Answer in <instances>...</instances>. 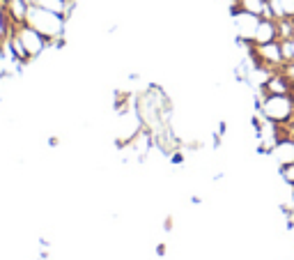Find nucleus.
Returning a JSON list of instances; mask_svg holds the SVG:
<instances>
[{
	"label": "nucleus",
	"mask_w": 294,
	"mask_h": 260,
	"mask_svg": "<svg viewBox=\"0 0 294 260\" xmlns=\"http://www.w3.org/2000/svg\"><path fill=\"white\" fill-rule=\"evenodd\" d=\"M283 2V12L285 16H294V0H280Z\"/></svg>",
	"instance_id": "9b49d317"
},
{
	"label": "nucleus",
	"mask_w": 294,
	"mask_h": 260,
	"mask_svg": "<svg viewBox=\"0 0 294 260\" xmlns=\"http://www.w3.org/2000/svg\"><path fill=\"white\" fill-rule=\"evenodd\" d=\"M25 23L32 25L37 32H42L51 44H60L65 37V16L42 7V5H28Z\"/></svg>",
	"instance_id": "f257e3e1"
},
{
	"label": "nucleus",
	"mask_w": 294,
	"mask_h": 260,
	"mask_svg": "<svg viewBox=\"0 0 294 260\" xmlns=\"http://www.w3.org/2000/svg\"><path fill=\"white\" fill-rule=\"evenodd\" d=\"M269 42H278V25H276V19H260L255 37H253V44H269Z\"/></svg>",
	"instance_id": "39448f33"
},
{
	"label": "nucleus",
	"mask_w": 294,
	"mask_h": 260,
	"mask_svg": "<svg viewBox=\"0 0 294 260\" xmlns=\"http://www.w3.org/2000/svg\"><path fill=\"white\" fill-rule=\"evenodd\" d=\"M14 35L21 39L23 48H25V53L30 55V58H37V55L44 51L46 46H51V42H48V39H46L42 32L35 30L32 25H28V23H21V25L16 28Z\"/></svg>",
	"instance_id": "7ed1b4c3"
},
{
	"label": "nucleus",
	"mask_w": 294,
	"mask_h": 260,
	"mask_svg": "<svg viewBox=\"0 0 294 260\" xmlns=\"http://www.w3.org/2000/svg\"><path fill=\"white\" fill-rule=\"evenodd\" d=\"M267 2H269V0H267Z\"/></svg>",
	"instance_id": "f8f14e48"
},
{
	"label": "nucleus",
	"mask_w": 294,
	"mask_h": 260,
	"mask_svg": "<svg viewBox=\"0 0 294 260\" xmlns=\"http://www.w3.org/2000/svg\"><path fill=\"white\" fill-rule=\"evenodd\" d=\"M280 53H283V62H294V39L280 42Z\"/></svg>",
	"instance_id": "6e6552de"
},
{
	"label": "nucleus",
	"mask_w": 294,
	"mask_h": 260,
	"mask_svg": "<svg viewBox=\"0 0 294 260\" xmlns=\"http://www.w3.org/2000/svg\"><path fill=\"white\" fill-rule=\"evenodd\" d=\"M280 173H283V177H285V182L294 184V164H285V166L280 168Z\"/></svg>",
	"instance_id": "1a4fd4ad"
},
{
	"label": "nucleus",
	"mask_w": 294,
	"mask_h": 260,
	"mask_svg": "<svg viewBox=\"0 0 294 260\" xmlns=\"http://www.w3.org/2000/svg\"><path fill=\"white\" fill-rule=\"evenodd\" d=\"M237 7L244 9V12H250V14L262 16V9L267 7V0H239Z\"/></svg>",
	"instance_id": "0eeeda50"
},
{
	"label": "nucleus",
	"mask_w": 294,
	"mask_h": 260,
	"mask_svg": "<svg viewBox=\"0 0 294 260\" xmlns=\"http://www.w3.org/2000/svg\"><path fill=\"white\" fill-rule=\"evenodd\" d=\"M280 71H283L287 81H290V83L294 85V62H285V65L280 67Z\"/></svg>",
	"instance_id": "9d476101"
},
{
	"label": "nucleus",
	"mask_w": 294,
	"mask_h": 260,
	"mask_svg": "<svg viewBox=\"0 0 294 260\" xmlns=\"http://www.w3.org/2000/svg\"><path fill=\"white\" fill-rule=\"evenodd\" d=\"M230 12H232V23H234V30H237L239 42H253L257 23H260V16L250 14V12H244V9H239L237 5H232Z\"/></svg>",
	"instance_id": "20e7f679"
},
{
	"label": "nucleus",
	"mask_w": 294,
	"mask_h": 260,
	"mask_svg": "<svg viewBox=\"0 0 294 260\" xmlns=\"http://www.w3.org/2000/svg\"><path fill=\"white\" fill-rule=\"evenodd\" d=\"M257 108L262 118L276 124H290L294 120V101L290 95H260Z\"/></svg>",
	"instance_id": "f03ea898"
},
{
	"label": "nucleus",
	"mask_w": 294,
	"mask_h": 260,
	"mask_svg": "<svg viewBox=\"0 0 294 260\" xmlns=\"http://www.w3.org/2000/svg\"><path fill=\"white\" fill-rule=\"evenodd\" d=\"M276 25H278V42H283V39H294V16L278 19Z\"/></svg>",
	"instance_id": "423d86ee"
}]
</instances>
